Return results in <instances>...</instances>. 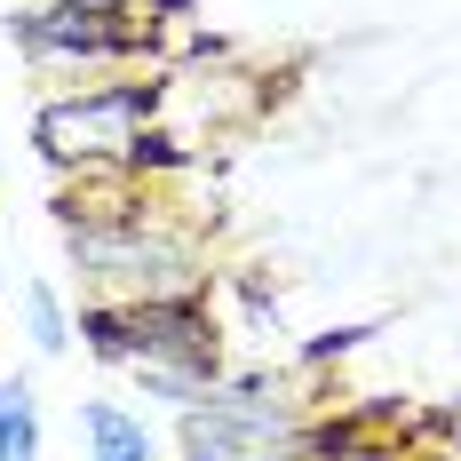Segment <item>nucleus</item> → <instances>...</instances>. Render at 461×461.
I'll list each match as a JSON object with an SVG mask.
<instances>
[{"mask_svg": "<svg viewBox=\"0 0 461 461\" xmlns=\"http://www.w3.org/2000/svg\"><path fill=\"white\" fill-rule=\"evenodd\" d=\"M64 263L88 278L95 303H159V294H199V239L167 223V207H143L120 223H72Z\"/></svg>", "mask_w": 461, "mask_h": 461, "instance_id": "f257e3e1", "label": "nucleus"}, {"mask_svg": "<svg viewBox=\"0 0 461 461\" xmlns=\"http://www.w3.org/2000/svg\"><path fill=\"white\" fill-rule=\"evenodd\" d=\"M80 350L95 366H184L223 382V326L207 311V294H159V303H80Z\"/></svg>", "mask_w": 461, "mask_h": 461, "instance_id": "f03ea898", "label": "nucleus"}, {"mask_svg": "<svg viewBox=\"0 0 461 461\" xmlns=\"http://www.w3.org/2000/svg\"><path fill=\"white\" fill-rule=\"evenodd\" d=\"M151 128H159V80H95V88L48 95L32 112V143H41L48 167H64V176L128 167Z\"/></svg>", "mask_w": 461, "mask_h": 461, "instance_id": "7ed1b4c3", "label": "nucleus"}, {"mask_svg": "<svg viewBox=\"0 0 461 461\" xmlns=\"http://www.w3.org/2000/svg\"><path fill=\"white\" fill-rule=\"evenodd\" d=\"M311 429V406L286 398V374H223L207 406L176 414L184 461H263L271 446H294Z\"/></svg>", "mask_w": 461, "mask_h": 461, "instance_id": "20e7f679", "label": "nucleus"}, {"mask_svg": "<svg viewBox=\"0 0 461 461\" xmlns=\"http://www.w3.org/2000/svg\"><path fill=\"white\" fill-rule=\"evenodd\" d=\"M8 41L32 64H136L159 48L151 0H32L8 16Z\"/></svg>", "mask_w": 461, "mask_h": 461, "instance_id": "39448f33", "label": "nucleus"}, {"mask_svg": "<svg viewBox=\"0 0 461 461\" xmlns=\"http://www.w3.org/2000/svg\"><path fill=\"white\" fill-rule=\"evenodd\" d=\"M80 446H88V461H159L151 421L136 406H120V398H88L80 406Z\"/></svg>", "mask_w": 461, "mask_h": 461, "instance_id": "423d86ee", "label": "nucleus"}, {"mask_svg": "<svg viewBox=\"0 0 461 461\" xmlns=\"http://www.w3.org/2000/svg\"><path fill=\"white\" fill-rule=\"evenodd\" d=\"M48 454V414L32 374H0V461H41Z\"/></svg>", "mask_w": 461, "mask_h": 461, "instance_id": "0eeeda50", "label": "nucleus"}, {"mask_svg": "<svg viewBox=\"0 0 461 461\" xmlns=\"http://www.w3.org/2000/svg\"><path fill=\"white\" fill-rule=\"evenodd\" d=\"M16 319H24L32 358H64V350H72V334H80V326H72V303H64L48 278H24V286H16Z\"/></svg>", "mask_w": 461, "mask_h": 461, "instance_id": "6e6552de", "label": "nucleus"}, {"mask_svg": "<svg viewBox=\"0 0 461 461\" xmlns=\"http://www.w3.org/2000/svg\"><path fill=\"white\" fill-rule=\"evenodd\" d=\"M0 294H8V271H0Z\"/></svg>", "mask_w": 461, "mask_h": 461, "instance_id": "1a4fd4ad", "label": "nucleus"}]
</instances>
